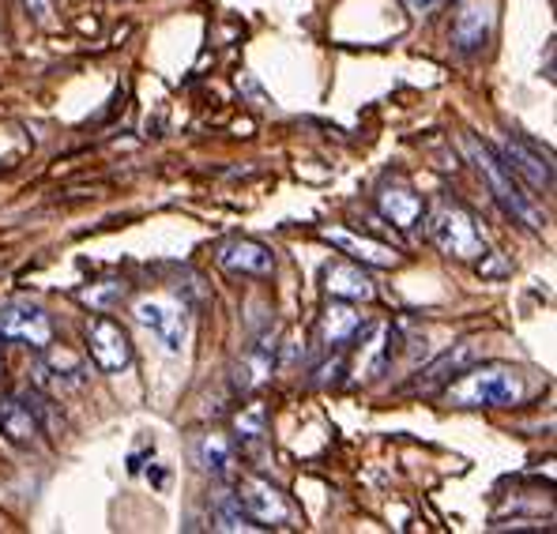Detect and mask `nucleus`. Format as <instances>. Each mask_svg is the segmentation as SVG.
I'll list each match as a JSON object with an SVG mask.
<instances>
[{
    "instance_id": "11",
    "label": "nucleus",
    "mask_w": 557,
    "mask_h": 534,
    "mask_svg": "<svg viewBox=\"0 0 557 534\" xmlns=\"http://www.w3.org/2000/svg\"><path fill=\"white\" fill-rule=\"evenodd\" d=\"M376 208H381V215L388 219V223H396L399 229L418 226V219L425 215L422 196L411 193L407 185H384L381 193H376Z\"/></svg>"
},
{
    "instance_id": "15",
    "label": "nucleus",
    "mask_w": 557,
    "mask_h": 534,
    "mask_svg": "<svg viewBox=\"0 0 557 534\" xmlns=\"http://www.w3.org/2000/svg\"><path fill=\"white\" fill-rule=\"evenodd\" d=\"M237 430V445L242 451H249V456H264L268 448V410L264 402H252L249 410H242L234 422Z\"/></svg>"
},
{
    "instance_id": "9",
    "label": "nucleus",
    "mask_w": 557,
    "mask_h": 534,
    "mask_svg": "<svg viewBox=\"0 0 557 534\" xmlns=\"http://www.w3.org/2000/svg\"><path fill=\"white\" fill-rule=\"evenodd\" d=\"M502 162L512 170V174H520L523 181H528V185L554 188V162H550V154H543L539 147H531L528 139L505 136L502 139Z\"/></svg>"
},
{
    "instance_id": "13",
    "label": "nucleus",
    "mask_w": 557,
    "mask_h": 534,
    "mask_svg": "<svg viewBox=\"0 0 557 534\" xmlns=\"http://www.w3.org/2000/svg\"><path fill=\"white\" fill-rule=\"evenodd\" d=\"M358 332H362V312H358L355 306L332 301V306L324 309V316H321V343H327V347H343V343H350Z\"/></svg>"
},
{
    "instance_id": "12",
    "label": "nucleus",
    "mask_w": 557,
    "mask_h": 534,
    "mask_svg": "<svg viewBox=\"0 0 557 534\" xmlns=\"http://www.w3.org/2000/svg\"><path fill=\"white\" fill-rule=\"evenodd\" d=\"M324 286H327L332 298H347V301H370L373 298L370 275H366L358 264H343V260H335V264L324 268Z\"/></svg>"
},
{
    "instance_id": "3",
    "label": "nucleus",
    "mask_w": 557,
    "mask_h": 534,
    "mask_svg": "<svg viewBox=\"0 0 557 534\" xmlns=\"http://www.w3.org/2000/svg\"><path fill=\"white\" fill-rule=\"evenodd\" d=\"M430 237L441 252H448V257H456V260L486 257V237H482L479 223H474V215L463 208V203H453V200L433 203Z\"/></svg>"
},
{
    "instance_id": "19",
    "label": "nucleus",
    "mask_w": 557,
    "mask_h": 534,
    "mask_svg": "<svg viewBox=\"0 0 557 534\" xmlns=\"http://www.w3.org/2000/svg\"><path fill=\"white\" fill-rule=\"evenodd\" d=\"M471 358H474V343H460V347L448 350V355H441L430 369H425V373H422V384H430V388H433V384L448 381V376H460Z\"/></svg>"
},
{
    "instance_id": "4",
    "label": "nucleus",
    "mask_w": 557,
    "mask_h": 534,
    "mask_svg": "<svg viewBox=\"0 0 557 534\" xmlns=\"http://www.w3.org/2000/svg\"><path fill=\"white\" fill-rule=\"evenodd\" d=\"M234 497L257 527H294L290 500H286L272 482L257 479V474H245V479H237Z\"/></svg>"
},
{
    "instance_id": "7",
    "label": "nucleus",
    "mask_w": 557,
    "mask_h": 534,
    "mask_svg": "<svg viewBox=\"0 0 557 534\" xmlns=\"http://www.w3.org/2000/svg\"><path fill=\"white\" fill-rule=\"evenodd\" d=\"M49 335H53V327H49V316L38 306H30V301H8V306H0V339L46 350Z\"/></svg>"
},
{
    "instance_id": "17",
    "label": "nucleus",
    "mask_w": 557,
    "mask_h": 534,
    "mask_svg": "<svg viewBox=\"0 0 557 534\" xmlns=\"http://www.w3.org/2000/svg\"><path fill=\"white\" fill-rule=\"evenodd\" d=\"M211 523H215L219 531H257V523L245 516V508L237 505L234 493H219V497H211Z\"/></svg>"
},
{
    "instance_id": "20",
    "label": "nucleus",
    "mask_w": 557,
    "mask_h": 534,
    "mask_svg": "<svg viewBox=\"0 0 557 534\" xmlns=\"http://www.w3.org/2000/svg\"><path fill=\"white\" fill-rule=\"evenodd\" d=\"M27 8L38 15V20H46V12H49V0H27Z\"/></svg>"
},
{
    "instance_id": "10",
    "label": "nucleus",
    "mask_w": 557,
    "mask_h": 534,
    "mask_svg": "<svg viewBox=\"0 0 557 534\" xmlns=\"http://www.w3.org/2000/svg\"><path fill=\"white\" fill-rule=\"evenodd\" d=\"M219 264L234 275H268L275 268V252L252 237H234L219 249Z\"/></svg>"
},
{
    "instance_id": "1",
    "label": "nucleus",
    "mask_w": 557,
    "mask_h": 534,
    "mask_svg": "<svg viewBox=\"0 0 557 534\" xmlns=\"http://www.w3.org/2000/svg\"><path fill=\"white\" fill-rule=\"evenodd\" d=\"M523 373L512 365H471L460 376H453V384L445 388V399L453 407H512L523 399Z\"/></svg>"
},
{
    "instance_id": "16",
    "label": "nucleus",
    "mask_w": 557,
    "mask_h": 534,
    "mask_svg": "<svg viewBox=\"0 0 557 534\" xmlns=\"http://www.w3.org/2000/svg\"><path fill=\"white\" fill-rule=\"evenodd\" d=\"M324 237L332 245H339V249H347L350 257H358V260H366V264H376V268H392L396 264V252L388 249V245H381V241H370V237H350V234H343V229H324Z\"/></svg>"
},
{
    "instance_id": "21",
    "label": "nucleus",
    "mask_w": 557,
    "mask_h": 534,
    "mask_svg": "<svg viewBox=\"0 0 557 534\" xmlns=\"http://www.w3.org/2000/svg\"><path fill=\"white\" fill-rule=\"evenodd\" d=\"M404 4H407V8H411V12H422V8H430V4H433V0H404Z\"/></svg>"
},
{
    "instance_id": "5",
    "label": "nucleus",
    "mask_w": 557,
    "mask_h": 534,
    "mask_svg": "<svg viewBox=\"0 0 557 534\" xmlns=\"http://www.w3.org/2000/svg\"><path fill=\"white\" fill-rule=\"evenodd\" d=\"M136 320L147 327V332L154 335V339L162 343V347L170 350V355H182L185 347V335H188V312L182 301L174 298H144L136 301Z\"/></svg>"
},
{
    "instance_id": "8",
    "label": "nucleus",
    "mask_w": 557,
    "mask_h": 534,
    "mask_svg": "<svg viewBox=\"0 0 557 534\" xmlns=\"http://www.w3.org/2000/svg\"><path fill=\"white\" fill-rule=\"evenodd\" d=\"M494 35V4L490 0H460V12L453 20V46L463 53L486 49Z\"/></svg>"
},
{
    "instance_id": "18",
    "label": "nucleus",
    "mask_w": 557,
    "mask_h": 534,
    "mask_svg": "<svg viewBox=\"0 0 557 534\" xmlns=\"http://www.w3.org/2000/svg\"><path fill=\"white\" fill-rule=\"evenodd\" d=\"M196 459H200V467L208 474H215V479H226V474H234V451L226 445L223 437H203L200 448H196Z\"/></svg>"
},
{
    "instance_id": "2",
    "label": "nucleus",
    "mask_w": 557,
    "mask_h": 534,
    "mask_svg": "<svg viewBox=\"0 0 557 534\" xmlns=\"http://www.w3.org/2000/svg\"><path fill=\"white\" fill-rule=\"evenodd\" d=\"M467 151H471V159H474V166H479V174L486 177V185H490V193H494V200L502 203L505 211L516 219V223H523L528 229H543L546 226V215L539 211V203L531 200L528 193L520 188V181H516V174L509 166H505L502 159H497L490 147H482L479 139H471L467 136Z\"/></svg>"
},
{
    "instance_id": "14",
    "label": "nucleus",
    "mask_w": 557,
    "mask_h": 534,
    "mask_svg": "<svg viewBox=\"0 0 557 534\" xmlns=\"http://www.w3.org/2000/svg\"><path fill=\"white\" fill-rule=\"evenodd\" d=\"M0 433H4V440H12V445H30V440L38 437V418L30 414L27 402L4 396L0 399Z\"/></svg>"
},
{
    "instance_id": "6",
    "label": "nucleus",
    "mask_w": 557,
    "mask_h": 534,
    "mask_svg": "<svg viewBox=\"0 0 557 534\" xmlns=\"http://www.w3.org/2000/svg\"><path fill=\"white\" fill-rule=\"evenodd\" d=\"M87 355L102 373H125L133 365V339L110 316H98L87 324Z\"/></svg>"
}]
</instances>
